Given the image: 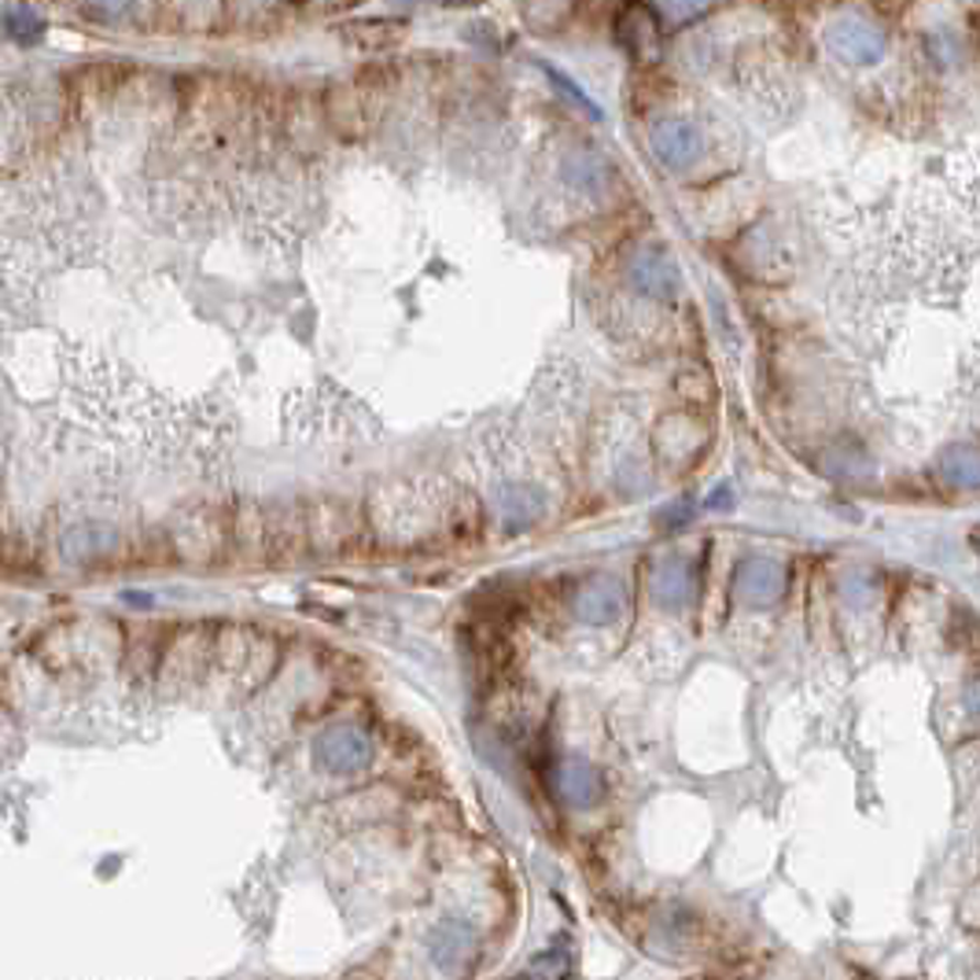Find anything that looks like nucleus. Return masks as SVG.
Returning a JSON list of instances; mask_svg holds the SVG:
<instances>
[{
	"label": "nucleus",
	"mask_w": 980,
	"mask_h": 980,
	"mask_svg": "<svg viewBox=\"0 0 980 980\" xmlns=\"http://www.w3.org/2000/svg\"><path fill=\"white\" fill-rule=\"evenodd\" d=\"M313 763L324 774H362L373 763V741L357 726H329L313 741Z\"/></svg>",
	"instance_id": "obj_1"
},
{
	"label": "nucleus",
	"mask_w": 980,
	"mask_h": 980,
	"mask_svg": "<svg viewBox=\"0 0 980 980\" xmlns=\"http://www.w3.org/2000/svg\"><path fill=\"white\" fill-rule=\"evenodd\" d=\"M428 958L439 973L447 977H465L476 966V929L465 918H447L439 922L428 936Z\"/></svg>",
	"instance_id": "obj_2"
},
{
	"label": "nucleus",
	"mask_w": 980,
	"mask_h": 980,
	"mask_svg": "<svg viewBox=\"0 0 980 980\" xmlns=\"http://www.w3.org/2000/svg\"><path fill=\"white\" fill-rule=\"evenodd\" d=\"M785 564L774 561V557H745L734 572V590L745 605L767 608L785 594Z\"/></svg>",
	"instance_id": "obj_3"
},
{
	"label": "nucleus",
	"mask_w": 980,
	"mask_h": 980,
	"mask_svg": "<svg viewBox=\"0 0 980 980\" xmlns=\"http://www.w3.org/2000/svg\"><path fill=\"white\" fill-rule=\"evenodd\" d=\"M826 45L845 63H856V67H870V63H878L884 56V34L856 15L834 19L826 30Z\"/></svg>",
	"instance_id": "obj_4"
},
{
	"label": "nucleus",
	"mask_w": 980,
	"mask_h": 980,
	"mask_svg": "<svg viewBox=\"0 0 980 980\" xmlns=\"http://www.w3.org/2000/svg\"><path fill=\"white\" fill-rule=\"evenodd\" d=\"M550 785H553V793L561 796L568 807H594L608 793L601 767L586 763V760H575V756H572V760H561V763L553 767Z\"/></svg>",
	"instance_id": "obj_5"
},
{
	"label": "nucleus",
	"mask_w": 980,
	"mask_h": 980,
	"mask_svg": "<svg viewBox=\"0 0 980 980\" xmlns=\"http://www.w3.org/2000/svg\"><path fill=\"white\" fill-rule=\"evenodd\" d=\"M572 608L583 624H613V619L624 616V586H619L616 575H590L575 590Z\"/></svg>",
	"instance_id": "obj_6"
},
{
	"label": "nucleus",
	"mask_w": 980,
	"mask_h": 980,
	"mask_svg": "<svg viewBox=\"0 0 980 980\" xmlns=\"http://www.w3.org/2000/svg\"><path fill=\"white\" fill-rule=\"evenodd\" d=\"M701 130L690 119H668L652 130V152L660 155L671 170H686L701 155Z\"/></svg>",
	"instance_id": "obj_7"
},
{
	"label": "nucleus",
	"mask_w": 980,
	"mask_h": 980,
	"mask_svg": "<svg viewBox=\"0 0 980 980\" xmlns=\"http://www.w3.org/2000/svg\"><path fill=\"white\" fill-rule=\"evenodd\" d=\"M498 513L505 531H527L531 524L542 520L546 513V494L539 487H527V483H509V487L498 491Z\"/></svg>",
	"instance_id": "obj_8"
},
{
	"label": "nucleus",
	"mask_w": 980,
	"mask_h": 980,
	"mask_svg": "<svg viewBox=\"0 0 980 980\" xmlns=\"http://www.w3.org/2000/svg\"><path fill=\"white\" fill-rule=\"evenodd\" d=\"M697 590V572L686 557H668L657 572H652V597L660 601L663 608H682Z\"/></svg>",
	"instance_id": "obj_9"
},
{
	"label": "nucleus",
	"mask_w": 980,
	"mask_h": 980,
	"mask_svg": "<svg viewBox=\"0 0 980 980\" xmlns=\"http://www.w3.org/2000/svg\"><path fill=\"white\" fill-rule=\"evenodd\" d=\"M630 280H635L638 291L657 295V299H674L679 288H682L679 269H674L671 258H663L660 251H646V255H638L635 266H630Z\"/></svg>",
	"instance_id": "obj_10"
},
{
	"label": "nucleus",
	"mask_w": 980,
	"mask_h": 980,
	"mask_svg": "<svg viewBox=\"0 0 980 980\" xmlns=\"http://www.w3.org/2000/svg\"><path fill=\"white\" fill-rule=\"evenodd\" d=\"M63 550H67L70 561H78V564L100 561L103 553L119 550V531H111V527H100V524L74 527V531L67 535V542H63Z\"/></svg>",
	"instance_id": "obj_11"
},
{
	"label": "nucleus",
	"mask_w": 980,
	"mask_h": 980,
	"mask_svg": "<svg viewBox=\"0 0 980 980\" xmlns=\"http://www.w3.org/2000/svg\"><path fill=\"white\" fill-rule=\"evenodd\" d=\"M940 476L958 491H977L980 487V450L955 442L940 454Z\"/></svg>",
	"instance_id": "obj_12"
},
{
	"label": "nucleus",
	"mask_w": 980,
	"mask_h": 980,
	"mask_svg": "<svg viewBox=\"0 0 980 980\" xmlns=\"http://www.w3.org/2000/svg\"><path fill=\"white\" fill-rule=\"evenodd\" d=\"M575 969L572 940H553L546 951H539L527 966V980H568Z\"/></svg>",
	"instance_id": "obj_13"
},
{
	"label": "nucleus",
	"mask_w": 980,
	"mask_h": 980,
	"mask_svg": "<svg viewBox=\"0 0 980 980\" xmlns=\"http://www.w3.org/2000/svg\"><path fill=\"white\" fill-rule=\"evenodd\" d=\"M4 23H8V34L19 41L41 37V30H45V19L26 4H4Z\"/></svg>",
	"instance_id": "obj_14"
},
{
	"label": "nucleus",
	"mask_w": 980,
	"mask_h": 980,
	"mask_svg": "<svg viewBox=\"0 0 980 980\" xmlns=\"http://www.w3.org/2000/svg\"><path fill=\"white\" fill-rule=\"evenodd\" d=\"M601 170H605V163L597 159L594 152H572L564 159V177L572 185H590V188H597V177H601Z\"/></svg>",
	"instance_id": "obj_15"
},
{
	"label": "nucleus",
	"mask_w": 980,
	"mask_h": 980,
	"mask_svg": "<svg viewBox=\"0 0 980 980\" xmlns=\"http://www.w3.org/2000/svg\"><path fill=\"white\" fill-rule=\"evenodd\" d=\"M546 74H550V81H553V86H557V89H561V92H564V97H568V100H572V103H579V108H583V111H590V114H594V119H601V114H605V111H601V103H594V100H590V97H586V92H583V89H579V86H575V81H572V78H568V74H564V70H557V67H550V63H546Z\"/></svg>",
	"instance_id": "obj_16"
},
{
	"label": "nucleus",
	"mask_w": 980,
	"mask_h": 980,
	"mask_svg": "<svg viewBox=\"0 0 980 980\" xmlns=\"http://www.w3.org/2000/svg\"><path fill=\"white\" fill-rule=\"evenodd\" d=\"M726 498H730V491H726V487H723V491H715V494H712V502H708V509H726V505H730Z\"/></svg>",
	"instance_id": "obj_17"
},
{
	"label": "nucleus",
	"mask_w": 980,
	"mask_h": 980,
	"mask_svg": "<svg viewBox=\"0 0 980 980\" xmlns=\"http://www.w3.org/2000/svg\"><path fill=\"white\" fill-rule=\"evenodd\" d=\"M977 550H980V542H977Z\"/></svg>",
	"instance_id": "obj_18"
}]
</instances>
